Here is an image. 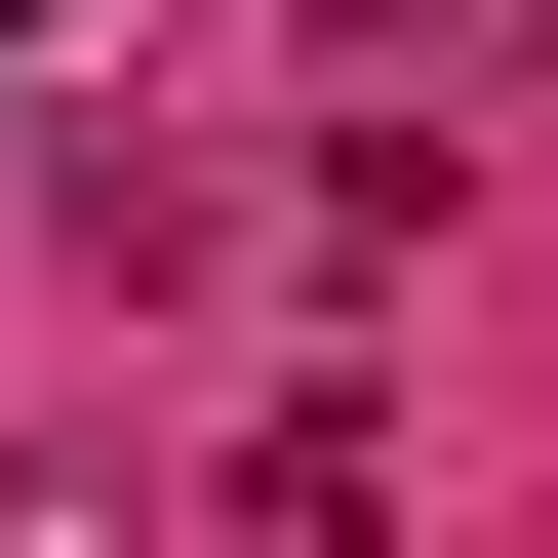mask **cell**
Listing matches in <instances>:
<instances>
[{
	"label": "cell",
	"mask_w": 558,
	"mask_h": 558,
	"mask_svg": "<svg viewBox=\"0 0 558 558\" xmlns=\"http://www.w3.org/2000/svg\"><path fill=\"white\" fill-rule=\"evenodd\" d=\"M199 558H399V478H360V399H279V439L199 478Z\"/></svg>",
	"instance_id": "obj_1"
},
{
	"label": "cell",
	"mask_w": 558,
	"mask_h": 558,
	"mask_svg": "<svg viewBox=\"0 0 558 558\" xmlns=\"http://www.w3.org/2000/svg\"><path fill=\"white\" fill-rule=\"evenodd\" d=\"M0 558H120V478H81V439H0Z\"/></svg>",
	"instance_id": "obj_2"
},
{
	"label": "cell",
	"mask_w": 558,
	"mask_h": 558,
	"mask_svg": "<svg viewBox=\"0 0 558 558\" xmlns=\"http://www.w3.org/2000/svg\"><path fill=\"white\" fill-rule=\"evenodd\" d=\"M81 40H120V0H0V81H81Z\"/></svg>",
	"instance_id": "obj_3"
},
{
	"label": "cell",
	"mask_w": 558,
	"mask_h": 558,
	"mask_svg": "<svg viewBox=\"0 0 558 558\" xmlns=\"http://www.w3.org/2000/svg\"><path fill=\"white\" fill-rule=\"evenodd\" d=\"M319 40H519V0H319Z\"/></svg>",
	"instance_id": "obj_4"
}]
</instances>
